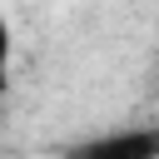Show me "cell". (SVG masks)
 <instances>
[{"label":"cell","mask_w":159,"mask_h":159,"mask_svg":"<svg viewBox=\"0 0 159 159\" xmlns=\"http://www.w3.org/2000/svg\"><path fill=\"white\" fill-rule=\"evenodd\" d=\"M70 159H159V129H124L70 149Z\"/></svg>","instance_id":"6da1fadb"}]
</instances>
